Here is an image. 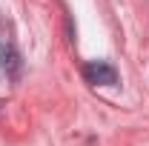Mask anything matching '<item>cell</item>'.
Here are the masks:
<instances>
[{"label": "cell", "instance_id": "2", "mask_svg": "<svg viewBox=\"0 0 149 146\" xmlns=\"http://www.w3.org/2000/svg\"><path fill=\"white\" fill-rule=\"evenodd\" d=\"M0 69L6 72V77H12V80H17V77H20L23 60H20V55L12 49V46H3V49H0Z\"/></svg>", "mask_w": 149, "mask_h": 146}, {"label": "cell", "instance_id": "1", "mask_svg": "<svg viewBox=\"0 0 149 146\" xmlns=\"http://www.w3.org/2000/svg\"><path fill=\"white\" fill-rule=\"evenodd\" d=\"M83 74H86V80L95 83V86H115V83H118V72H115V66L106 63V60L89 63V66L83 69Z\"/></svg>", "mask_w": 149, "mask_h": 146}]
</instances>
